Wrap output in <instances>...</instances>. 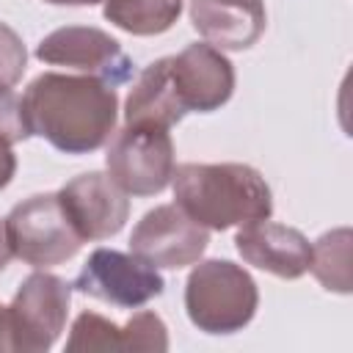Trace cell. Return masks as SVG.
<instances>
[{"label":"cell","instance_id":"cell-3","mask_svg":"<svg viewBox=\"0 0 353 353\" xmlns=\"http://www.w3.org/2000/svg\"><path fill=\"white\" fill-rule=\"evenodd\" d=\"M259 306V290L245 268L229 259L199 262L185 281V312L204 334L243 331Z\"/></svg>","mask_w":353,"mask_h":353},{"label":"cell","instance_id":"cell-18","mask_svg":"<svg viewBox=\"0 0 353 353\" xmlns=\"http://www.w3.org/2000/svg\"><path fill=\"white\" fill-rule=\"evenodd\" d=\"M121 334H124V350L135 353V350H154V353H163L168 350V328L165 323L154 314V312H138L132 314L124 325H121Z\"/></svg>","mask_w":353,"mask_h":353},{"label":"cell","instance_id":"cell-5","mask_svg":"<svg viewBox=\"0 0 353 353\" xmlns=\"http://www.w3.org/2000/svg\"><path fill=\"white\" fill-rule=\"evenodd\" d=\"M72 301V284L55 273H30L14 301L6 306L8 312V350L17 353H44L55 345L66 325Z\"/></svg>","mask_w":353,"mask_h":353},{"label":"cell","instance_id":"cell-6","mask_svg":"<svg viewBox=\"0 0 353 353\" xmlns=\"http://www.w3.org/2000/svg\"><path fill=\"white\" fill-rule=\"evenodd\" d=\"M105 165L108 176L127 196H154L174 176V141L165 127L124 124L108 146Z\"/></svg>","mask_w":353,"mask_h":353},{"label":"cell","instance_id":"cell-2","mask_svg":"<svg viewBox=\"0 0 353 353\" xmlns=\"http://www.w3.org/2000/svg\"><path fill=\"white\" fill-rule=\"evenodd\" d=\"M174 204L204 229H232L265 221L273 193L265 176L245 163H182L174 168Z\"/></svg>","mask_w":353,"mask_h":353},{"label":"cell","instance_id":"cell-9","mask_svg":"<svg viewBox=\"0 0 353 353\" xmlns=\"http://www.w3.org/2000/svg\"><path fill=\"white\" fill-rule=\"evenodd\" d=\"M210 243V229L185 215L176 204L149 210L130 234V251L152 268L179 270L201 259Z\"/></svg>","mask_w":353,"mask_h":353},{"label":"cell","instance_id":"cell-17","mask_svg":"<svg viewBox=\"0 0 353 353\" xmlns=\"http://www.w3.org/2000/svg\"><path fill=\"white\" fill-rule=\"evenodd\" d=\"M66 350H124L121 325L110 323L97 312H83L72 323V334L66 339Z\"/></svg>","mask_w":353,"mask_h":353},{"label":"cell","instance_id":"cell-22","mask_svg":"<svg viewBox=\"0 0 353 353\" xmlns=\"http://www.w3.org/2000/svg\"><path fill=\"white\" fill-rule=\"evenodd\" d=\"M0 350H8V312L0 306Z\"/></svg>","mask_w":353,"mask_h":353},{"label":"cell","instance_id":"cell-10","mask_svg":"<svg viewBox=\"0 0 353 353\" xmlns=\"http://www.w3.org/2000/svg\"><path fill=\"white\" fill-rule=\"evenodd\" d=\"M58 199L83 243L108 240L119 234L130 215L127 193L108 174L99 171H88L69 179L58 190Z\"/></svg>","mask_w":353,"mask_h":353},{"label":"cell","instance_id":"cell-12","mask_svg":"<svg viewBox=\"0 0 353 353\" xmlns=\"http://www.w3.org/2000/svg\"><path fill=\"white\" fill-rule=\"evenodd\" d=\"M234 248L248 265L279 279H301L312 259V243L303 232L284 223H270L268 218L243 223L234 234Z\"/></svg>","mask_w":353,"mask_h":353},{"label":"cell","instance_id":"cell-13","mask_svg":"<svg viewBox=\"0 0 353 353\" xmlns=\"http://www.w3.org/2000/svg\"><path fill=\"white\" fill-rule=\"evenodd\" d=\"M190 22L218 50H248L268 17L262 0H190Z\"/></svg>","mask_w":353,"mask_h":353},{"label":"cell","instance_id":"cell-16","mask_svg":"<svg viewBox=\"0 0 353 353\" xmlns=\"http://www.w3.org/2000/svg\"><path fill=\"white\" fill-rule=\"evenodd\" d=\"M309 270L328 292H339V295L350 292V229L347 226L331 229L312 243Z\"/></svg>","mask_w":353,"mask_h":353},{"label":"cell","instance_id":"cell-15","mask_svg":"<svg viewBox=\"0 0 353 353\" xmlns=\"http://www.w3.org/2000/svg\"><path fill=\"white\" fill-rule=\"evenodd\" d=\"M102 14L132 36H157L179 19L182 0H105Z\"/></svg>","mask_w":353,"mask_h":353},{"label":"cell","instance_id":"cell-8","mask_svg":"<svg viewBox=\"0 0 353 353\" xmlns=\"http://www.w3.org/2000/svg\"><path fill=\"white\" fill-rule=\"evenodd\" d=\"M36 58L99 77L113 88L132 80L135 74V63L121 50V44L110 33L85 25H69L47 33L36 47Z\"/></svg>","mask_w":353,"mask_h":353},{"label":"cell","instance_id":"cell-11","mask_svg":"<svg viewBox=\"0 0 353 353\" xmlns=\"http://www.w3.org/2000/svg\"><path fill=\"white\" fill-rule=\"evenodd\" d=\"M171 77L185 113H212L234 91L232 61L207 41L188 44L179 55H171Z\"/></svg>","mask_w":353,"mask_h":353},{"label":"cell","instance_id":"cell-19","mask_svg":"<svg viewBox=\"0 0 353 353\" xmlns=\"http://www.w3.org/2000/svg\"><path fill=\"white\" fill-rule=\"evenodd\" d=\"M28 69V50L19 39V33L0 22V85H14L22 80Z\"/></svg>","mask_w":353,"mask_h":353},{"label":"cell","instance_id":"cell-21","mask_svg":"<svg viewBox=\"0 0 353 353\" xmlns=\"http://www.w3.org/2000/svg\"><path fill=\"white\" fill-rule=\"evenodd\" d=\"M14 171H17V157L11 152L8 143H0V190L14 179Z\"/></svg>","mask_w":353,"mask_h":353},{"label":"cell","instance_id":"cell-24","mask_svg":"<svg viewBox=\"0 0 353 353\" xmlns=\"http://www.w3.org/2000/svg\"><path fill=\"white\" fill-rule=\"evenodd\" d=\"M50 6H94V3H105V0H44Z\"/></svg>","mask_w":353,"mask_h":353},{"label":"cell","instance_id":"cell-14","mask_svg":"<svg viewBox=\"0 0 353 353\" xmlns=\"http://www.w3.org/2000/svg\"><path fill=\"white\" fill-rule=\"evenodd\" d=\"M185 116V108L176 97L174 77H171V58H157L149 63L124 105L127 124H152V127H174Z\"/></svg>","mask_w":353,"mask_h":353},{"label":"cell","instance_id":"cell-1","mask_svg":"<svg viewBox=\"0 0 353 353\" xmlns=\"http://www.w3.org/2000/svg\"><path fill=\"white\" fill-rule=\"evenodd\" d=\"M30 135L63 154H88L108 143L119 119L116 88L91 74H39L22 94Z\"/></svg>","mask_w":353,"mask_h":353},{"label":"cell","instance_id":"cell-7","mask_svg":"<svg viewBox=\"0 0 353 353\" xmlns=\"http://www.w3.org/2000/svg\"><path fill=\"white\" fill-rule=\"evenodd\" d=\"M72 290L121 309H138L163 295L165 281L157 268H152L132 251L124 254L116 248H97L80 268Z\"/></svg>","mask_w":353,"mask_h":353},{"label":"cell","instance_id":"cell-23","mask_svg":"<svg viewBox=\"0 0 353 353\" xmlns=\"http://www.w3.org/2000/svg\"><path fill=\"white\" fill-rule=\"evenodd\" d=\"M8 259H11V248H8V240H6V226L0 223V270H6Z\"/></svg>","mask_w":353,"mask_h":353},{"label":"cell","instance_id":"cell-20","mask_svg":"<svg viewBox=\"0 0 353 353\" xmlns=\"http://www.w3.org/2000/svg\"><path fill=\"white\" fill-rule=\"evenodd\" d=\"M25 138H30V130L22 113V99L11 85H0V143L14 146Z\"/></svg>","mask_w":353,"mask_h":353},{"label":"cell","instance_id":"cell-4","mask_svg":"<svg viewBox=\"0 0 353 353\" xmlns=\"http://www.w3.org/2000/svg\"><path fill=\"white\" fill-rule=\"evenodd\" d=\"M11 256L30 268H55L72 259L83 240L63 212L58 193H36L19 201L3 221Z\"/></svg>","mask_w":353,"mask_h":353}]
</instances>
